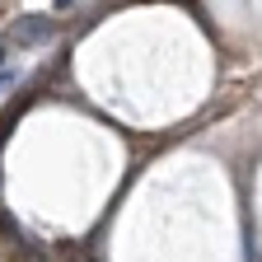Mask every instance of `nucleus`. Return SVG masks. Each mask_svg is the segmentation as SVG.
I'll return each mask as SVG.
<instances>
[{"label": "nucleus", "instance_id": "nucleus-1", "mask_svg": "<svg viewBox=\"0 0 262 262\" xmlns=\"http://www.w3.org/2000/svg\"><path fill=\"white\" fill-rule=\"evenodd\" d=\"M52 33H56V19H47V14H28V19H19V24L5 33V42L28 52V47H42Z\"/></svg>", "mask_w": 262, "mask_h": 262}]
</instances>
